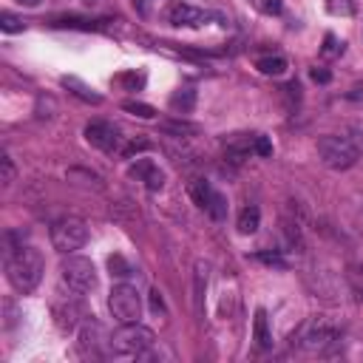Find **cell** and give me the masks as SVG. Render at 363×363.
<instances>
[{
	"instance_id": "obj_1",
	"label": "cell",
	"mask_w": 363,
	"mask_h": 363,
	"mask_svg": "<svg viewBox=\"0 0 363 363\" xmlns=\"http://www.w3.org/2000/svg\"><path fill=\"white\" fill-rule=\"evenodd\" d=\"M6 278L9 284L29 295L37 290V284L43 281V256L35 250V247H15L6 253Z\"/></svg>"
},
{
	"instance_id": "obj_2",
	"label": "cell",
	"mask_w": 363,
	"mask_h": 363,
	"mask_svg": "<svg viewBox=\"0 0 363 363\" xmlns=\"http://www.w3.org/2000/svg\"><path fill=\"white\" fill-rule=\"evenodd\" d=\"M153 332L148 326H142L139 321L133 323H122L114 335H111V355L117 357H142L150 346H153Z\"/></svg>"
},
{
	"instance_id": "obj_3",
	"label": "cell",
	"mask_w": 363,
	"mask_h": 363,
	"mask_svg": "<svg viewBox=\"0 0 363 363\" xmlns=\"http://www.w3.org/2000/svg\"><path fill=\"white\" fill-rule=\"evenodd\" d=\"M318 156H321V162H323L326 167H332V170H349V167H355L360 150L355 148L352 139L326 133V136L318 139Z\"/></svg>"
},
{
	"instance_id": "obj_4",
	"label": "cell",
	"mask_w": 363,
	"mask_h": 363,
	"mask_svg": "<svg viewBox=\"0 0 363 363\" xmlns=\"http://www.w3.org/2000/svg\"><path fill=\"white\" fill-rule=\"evenodd\" d=\"M49 236H52V247L57 253H74V250H80L88 242V227H85L83 219L66 216V219H60V222L52 225V233Z\"/></svg>"
},
{
	"instance_id": "obj_5",
	"label": "cell",
	"mask_w": 363,
	"mask_h": 363,
	"mask_svg": "<svg viewBox=\"0 0 363 363\" xmlns=\"http://www.w3.org/2000/svg\"><path fill=\"white\" fill-rule=\"evenodd\" d=\"M108 309L119 323H133L142 318V295L131 284H117L108 295Z\"/></svg>"
},
{
	"instance_id": "obj_6",
	"label": "cell",
	"mask_w": 363,
	"mask_h": 363,
	"mask_svg": "<svg viewBox=\"0 0 363 363\" xmlns=\"http://www.w3.org/2000/svg\"><path fill=\"white\" fill-rule=\"evenodd\" d=\"M60 273H63L66 287L74 290V292H91V290H97V267L88 258H83V256H71L69 253V258L63 261Z\"/></svg>"
},
{
	"instance_id": "obj_7",
	"label": "cell",
	"mask_w": 363,
	"mask_h": 363,
	"mask_svg": "<svg viewBox=\"0 0 363 363\" xmlns=\"http://www.w3.org/2000/svg\"><path fill=\"white\" fill-rule=\"evenodd\" d=\"M338 338H340V329H338L329 318L315 315V318H309V321L301 326L295 343H298L301 349L315 352V349H321V346H326V343H332V340H338Z\"/></svg>"
},
{
	"instance_id": "obj_8",
	"label": "cell",
	"mask_w": 363,
	"mask_h": 363,
	"mask_svg": "<svg viewBox=\"0 0 363 363\" xmlns=\"http://www.w3.org/2000/svg\"><path fill=\"white\" fill-rule=\"evenodd\" d=\"M191 196L213 222H225L227 219V196L219 194L210 182H205V179L191 182Z\"/></svg>"
},
{
	"instance_id": "obj_9",
	"label": "cell",
	"mask_w": 363,
	"mask_h": 363,
	"mask_svg": "<svg viewBox=\"0 0 363 363\" xmlns=\"http://www.w3.org/2000/svg\"><path fill=\"white\" fill-rule=\"evenodd\" d=\"M105 346H111V338H105V326L97 318H85L77 332V352L83 357H100Z\"/></svg>"
},
{
	"instance_id": "obj_10",
	"label": "cell",
	"mask_w": 363,
	"mask_h": 363,
	"mask_svg": "<svg viewBox=\"0 0 363 363\" xmlns=\"http://www.w3.org/2000/svg\"><path fill=\"white\" fill-rule=\"evenodd\" d=\"M85 142L94 145V148H100V150H105V153H114V150H119L122 136H119V128L114 122L94 119V122L85 125Z\"/></svg>"
},
{
	"instance_id": "obj_11",
	"label": "cell",
	"mask_w": 363,
	"mask_h": 363,
	"mask_svg": "<svg viewBox=\"0 0 363 363\" xmlns=\"http://www.w3.org/2000/svg\"><path fill=\"white\" fill-rule=\"evenodd\" d=\"M128 176L136 179V182H142V185H145L150 194H156V191L165 188V173H162L150 159H136V162H131Z\"/></svg>"
},
{
	"instance_id": "obj_12",
	"label": "cell",
	"mask_w": 363,
	"mask_h": 363,
	"mask_svg": "<svg viewBox=\"0 0 363 363\" xmlns=\"http://www.w3.org/2000/svg\"><path fill=\"white\" fill-rule=\"evenodd\" d=\"M216 15L208 12V9H199V6H191V4H176L170 9V23L173 26H188V29H199L205 26L208 20H213Z\"/></svg>"
},
{
	"instance_id": "obj_13",
	"label": "cell",
	"mask_w": 363,
	"mask_h": 363,
	"mask_svg": "<svg viewBox=\"0 0 363 363\" xmlns=\"http://www.w3.org/2000/svg\"><path fill=\"white\" fill-rule=\"evenodd\" d=\"M85 312H83V304L74 301V298H66V301H57L54 304V323L63 329V332H71L83 323Z\"/></svg>"
},
{
	"instance_id": "obj_14",
	"label": "cell",
	"mask_w": 363,
	"mask_h": 363,
	"mask_svg": "<svg viewBox=\"0 0 363 363\" xmlns=\"http://www.w3.org/2000/svg\"><path fill=\"white\" fill-rule=\"evenodd\" d=\"M60 83H63V88H66L69 94H74L77 100H83V102H88V105H100V102H102V97H100L91 85H85L83 80H77V77H63Z\"/></svg>"
},
{
	"instance_id": "obj_15",
	"label": "cell",
	"mask_w": 363,
	"mask_h": 363,
	"mask_svg": "<svg viewBox=\"0 0 363 363\" xmlns=\"http://www.w3.org/2000/svg\"><path fill=\"white\" fill-rule=\"evenodd\" d=\"M258 225H261V210L256 208V205H247L242 213H239V233L242 236H253L256 230H258Z\"/></svg>"
},
{
	"instance_id": "obj_16",
	"label": "cell",
	"mask_w": 363,
	"mask_h": 363,
	"mask_svg": "<svg viewBox=\"0 0 363 363\" xmlns=\"http://www.w3.org/2000/svg\"><path fill=\"white\" fill-rule=\"evenodd\" d=\"M253 338H256L258 349H270V343H273V335H270V321H267V309H256Z\"/></svg>"
},
{
	"instance_id": "obj_17",
	"label": "cell",
	"mask_w": 363,
	"mask_h": 363,
	"mask_svg": "<svg viewBox=\"0 0 363 363\" xmlns=\"http://www.w3.org/2000/svg\"><path fill=\"white\" fill-rule=\"evenodd\" d=\"M256 69L264 74V77H281L287 71V60L281 54H267V57H258L256 60Z\"/></svg>"
},
{
	"instance_id": "obj_18",
	"label": "cell",
	"mask_w": 363,
	"mask_h": 363,
	"mask_svg": "<svg viewBox=\"0 0 363 363\" xmlns=\"http://www.w3.org/2000/svg\"><path fill=\"white\" fill-rule=\"evenodd\" d=\"M170 108L176 114H191L196 108V91L194 88H179L173 97H170Z\"/></svg>"
},
{
	"instance_id": "obj_19",
	"label": "cell",
	"mask_w": 363,
	"mask_h": 363,
	"mask_svg": "<svg viewBox=\"0 0 363 363\" xmlns=\"http://www.w3.org/2000/svg\"><path fill=\"white\" fill-rule=\"evenodd\" d=\"M165 133H170V136H194V133H199V125L196 122H188V119H165L162 125H159Z\"/></svg>"
},
{
	"instance_id": "obj_20",
	"label": "cell",
	"mask_w": 363,
	"mask_h": 363,
	"mask_svg": "<svg viewBox=\"0 0 363 363\" xmlns=\"http://www.w3.org/2000/svg\"><path fill=\"white\" fill-rule=\"evenodd\" d=\"M208 273H210V267L208 264H196V287H194V292H196V309L202 312V298H205V287H208Z\"/></svg>"
},
{
	"instance_id": "obj_21",
	"label": "cell",
	"mask_w": 363,
	"mask_h": 363,
	"mask_svg": "<svg viewBox=\"0 0 363 363\" xmlns=\"http://www.w3.org/2000/svg\"><path fill=\"white\" fill-rule=\"evenodd\" d=\"M122 111H128V114H133V117H142V119H153V117H156V108H153V105L133 102V100L122 102Z\"/></svg>"
},
{
	"instance_id": "obj_22",
	"label": "cell",
	"mask_w": 363,
	"mask_h": 363,
	"mask_svg": "<svg viewBox=\"0 0 363 363\" xmlns=\"http://www.w3.org/2000/svg\"><path fill=\"white\" fill-rule=\"evenodd\" d=\"M15 162H12V156L4 150V156H0V182H4V185L9 188L12 185V182H15Z\"/></svg>"
},
{
	"instance_id": "obj_23",
	"label": "cell",
	"mask_w": 363,
	"mask_h": 363,
	"mask_svg": "<svg viewBox=\"0 0 363 363\" xmlns=\"http://www.w3.org/2000/svg\"><path fill=\"white\" fill-rule=\"evenodd\" d=\"M23 29H26V23H23V20H18L15 15H9V12L0 15V32H6V35H18V32H23Z\"/></svg>"
},
{
	"instance_id": "obj_24",
	"label": "cell",
	"mask_w": 363,
	"mask_h": 363,
	"mask_svg": "<svg viewBox=\"0 0 363 363\" xmlns=\"http://www.w3.org/2000/svg\"><path fill=\"white\" fill-rule=\"evenodd\" d=\"M108 267H111V275H117V278H128V275L133 273V267H131L122 256H111V258H108Z\"/></svg>"
},
{
	"instance_id": "obj_25",
	"label": "cell",
	"mask_w": 363,
	"mask_h": 363,
	"mask_svg": "<svg viewBox=\"0 0 363 363\" xmlns=\"http://www.w3.org/2000/svg\"><path fill=\"white\" fill-rule=\"evenodd\" d=\"M250 4H253L261 15H278L281 6H284V0H250Z\"/></svg>"
},
{
	"instance_id": "obj_26",
	"label": "cell",
	"mask_w": 363,
	"mask_h": 363,
	"mask_svg": "<svg viewBox=\"0 0 363 363\" xmlns=\"http://www.w3.org/2000/svg\"><path fill=\"white\" fill-rule=\"evenodd\" d=\"M142 150H150V142H148V139H133V142H128V145L122 148V156H125V159H133V156L142 153Z\"/></svg>"
},
{
	"instance_id": "obj_27",
	"label": "cell",
	"mask_w": 363,
	"mask_h": 363,
	"mask_svg": "<svg viewBox=\"0 0 363 363\" xmlns=\"http://www.w3.org/2000/svg\"><path fill=\"white\" fill-rule=\"evenodd\" d=\"M253 150H256L258 156H273V142H270L267 136H256V139H253Z\"/></svg>"
},
{
	"instance_id": "obj_28",
	"label": "cell",
	"mask_w": 363,
	"mask_h": 363,
	"mask_svg": "<svg viewBox=\"0 0 363 363\" xmlns=\"http://www.w3.org/2000/svg\"><path fill=\"white\" fill-rule=\"evenodd\" d=\"M343 52V43L335 40V35H326V46H323V54H338Z\"/></svg>"
},
{
	"instance_id": "obj_29",
	"label": "cell",
	"mask_w": 363,
	"mask_h": 363,
	"mask_svg": "<svg viewBox=\"0 0 363 363\" xmlns=\"http://www.w3.org/2000/svg\"><path fill=\"white\" fill-rule=\"evenodd\" d=\"M256 258H261L264 264H275V267H284V264H287V261H284L278 253H258Z\"/></svg>"
},
{
	"instance_id": "obj_30",
	"label": "cell",
	"mask_w": 363,
	"mask_h": 363,
	"mask_svg": "<svg viewBox=\"0 0 363 363\" xmlns=\"http://www.w3.org/2000/svg\"><path fill=\"white\" fill-rule=\"evenodd\" d=\"M309 74H312V80H315V83H321V85H326V83L332 80V74H329L326 69H312Z\"/></svg>"
},
{
	"instance_id": "obj_31",
	"label": "cell",
	"mask_w": 363,
	"mask_h": 363,
	"mask_svg": "<svg viewBox=\"0 0 363 363\" xmlns=\"http://www.w3.org/2000/svg\"><path fill=\"white\" fill-rule=\"evenodd\" d=\"M150 307H153V312H165V301H162V292L159 290L150 292Z\"/></svg>"
},
{
	"instance_id": "obj_32",
	"label": "cell",
	"mask_w": 363,
	"mask_h": 363,
	"mask_svg": "<svg viewBox=\"0 0 363 363\" xmlns=\"http://www.w3.org/2000/svg\"><path fill=\"white\" fill-rule=\"evenodd\" d=\"M352 142H355V148L357 150H363V125H352Z\"/></svg>"
},
{
	"instance_id": "obj_33",
	"label": "cell",
	"mask_w": 363,
	"mask_h": 363,
	"mask_svg": "<svg viewBox=\"0 0 363 363\" xmlns=\"http://www.w3.org/2000/svg\"><path fill=\"white\" fill-rule=\"evenodd\" d=\"M18 4H20V6H37L40 0H18Z\"/></svg>"
}]
</instances>
